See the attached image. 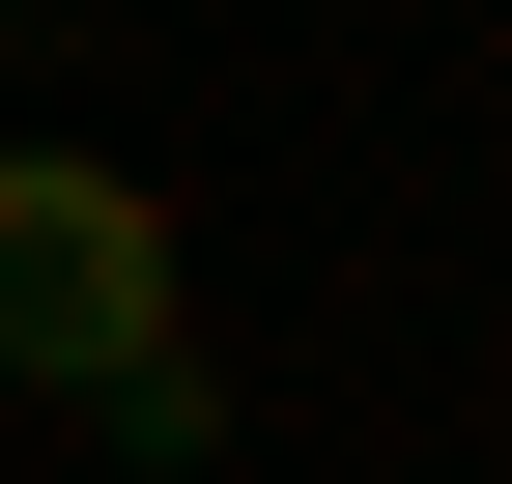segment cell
Wrapping results in <instances>:
<instances>
[{
  "label": "cell",
  "instance_id": "obj_1",
  "mask_svg": "<svg viewBox=\"0 0 512 484\" xmlns=\"http://www.w3.org/2000/svg\"><path fill=\"white\" fill-rule=\"evenodd\" d=\"M0 371H57V399H114L143 456H200V371H171V228H143V171L0 143Z\"/></svg>",
  "mask_w": 512,
  "mask_h": 484
}]
</instances>
